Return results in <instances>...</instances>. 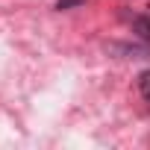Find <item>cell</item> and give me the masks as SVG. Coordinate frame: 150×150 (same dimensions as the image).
<instances>
[{"mask_svg": "<svg viewBox=\"0 0 150 150\" xmlns=\"http://www.w3.org/2000/svg\"><path fill=\"white\" fill-rule=\"evenodd\" d=\"M138 94L144 103H150V71H141L138 74Z\"/></svg>", "mask_w": 150, "mask_h": 150, "instance_id": "1", "label": "cell"}, {"mask_svg": "<svg viewBox=\"0 0 150 150\" xmlns=\"http://www.w3.org/2000/svg\"><path fill=\"white\" fill-rule=\"evenodd\" d=\"M132 30H135L141 38L150 41V18H135V21H132Z\"/></svg>", "mask_w": 150, "mask_h": 150, "instance_id": "2", "label": "cell"}, {"mask_svg": "<svg viewBox=\"0 0 150 150\" xmlns=\"http://www.w3.org/2000/svg\"><path fill=\"white\" fill-rule=\"evenodd\" d=\"M74 6H86V0H56V9H74Z\"/></svg>", "mask_w": 150, "mask_h": 150, "instance_id": "3", "label": "cell"}]
</instances>
